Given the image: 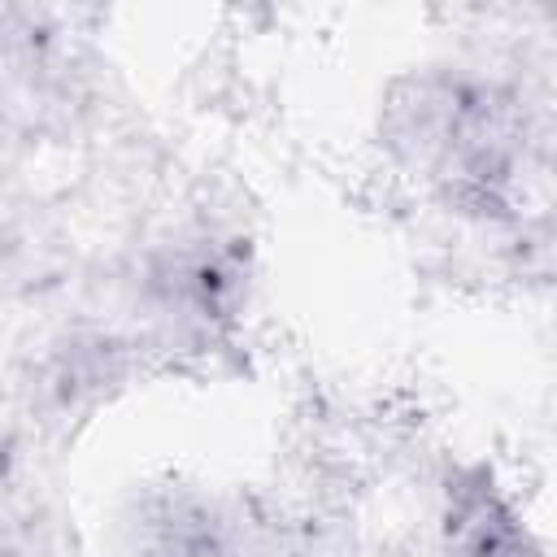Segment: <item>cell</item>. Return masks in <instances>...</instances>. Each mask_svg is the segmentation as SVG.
<instances>
[{"label": "cell", "instance_id": "cell-1", "mask_svg": "<svg viewBox=\"0 0 557 557\" xmlns=\"http://www.w3.org/2000/svg\"><path fill=\"white\" fill-rule=\"evenodd\" d=\"M522 531L492 492V483H466L453 492L444 557H518Z\"/></svg>", "mask_w": 557, "mask_h": 557}, {"label": "cell", "instance_id": "cell-2", "mask_svg": "<svg viewBox=\"0 0 557 557\" xmlns=\"http://www.w3.org/2000/svg\"><path fill=\"white\" fill-rule=\"evenodd\" d=\"M139 557H231L226 544L218 540V531L209 522H196V518H170L161 522L144 553Z\"/></svg>", "mask_w": 557, "mask_h": 557}]
</instances>
